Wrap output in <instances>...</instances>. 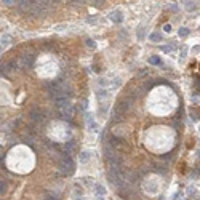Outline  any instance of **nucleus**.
I'll use <instances>...</instances> for the list:
<instances>
[{
	"instance_id": "obj_18",
	"label": "nucleus",
	"mask_w": 200,
	"mask_h": 200,
	"mask_svg": "<svg viewBox=\"0 0 200 200\" xmlns=\"http://www.w3.org/2000/svg\"><path fill=\"white\" fill-rule=\"evenodd\" d=\"M3 3H5V5H8V7H10V5L16 3V0H3Z\"/></svg>"
},
{
	"instance_id": "obj_20",
	"label": "nucleus",
	"mask_w": 200,
	"mask_h": 200,
	"mask_svg": "<svg viewBox=\"0 0 200 200\" xmlns=\"http://www.w3.org/2000/svg\"><path fill=\"white\" fill-rule=\"evenodd\" d=\"M138 37H139V39H142V37H144V29H139V31H138Z\"/></svg>"
},
{
	"instance_id": "obj_11",
	"label": "nucleus",
	"mask_w": 200,
	"mask_h": 200,
	"mask_svg": "<svg viewBox=\"0 0 200 200\" xmlns=\"http://www.w3.org/2000/svg\"><path fill=\"white\" fill-rule=\"evenodd\" d=\"M149 63L154 64V66H160L162 64V59L158 58V56H151V58H149Z\"/></svg>"
},
{
	"instance_id": "obj_2",
	"label": "nucleus",
	"mask_w": 200,
	"mask_h": 200,
	"mask_svg": "<svg viewBox=\"0 0 200 200\" xmlns=\"http://www.w3.org/2000/svg\"><path fill=\"white\" fill-rule=\"evenodd\" d=\"M48 93H50V96H51L55 101L63 99V98H67V96L64 94V88L59 87V85H51V87H50V90H48Z\"/></svg>"
},
{
	"instance_id": "obj_13",
	"label": "nucleus",
	"mask_w": 200,
	"mask_h": 200,
	"mask_svg": "<svg viewBox=\"0 0 200 200\" xmlns=\"http://www.w3.org/2000/svg\"><path fill=\"white\" fill-rule=\"evenodd\" d=\"M88 158H91V152H87V151H85V152H82V154H80V160H82V162H87Z\"/></svg>"
},
{
	"instance_id": "obj_1",
	"label": "nucleus",
	"mask_w": 200,
	"mask_h": 200,
	"mask_svg": "<svg viewBox=\"0 0 200 200\" xmlns=\"http://www.w3.org/2000/svg\"><path fill=\"white\" fill-rule=\"evenodd\" d=\"M59 170L64 174H71L74 171V162H72L71 155H63L59 160Z\"/></svg>"
},
{
	"instance_id": "obj_23",
	"label": "nucleus",
	"mask_w": 200,
	"mask_h": 200,
	"mask_svg": "<svg viewBox=\"0 0 200 200\" xmlns=\"http://www.w3.org/2000/svg\"><path fill=\"white\" fill-rule=\"evenodd\" d=\"M163 29H165V31H167V32H170V31H171V26H168V24H167V26H165V27H163Z\"/></svg>"
},
{
	"instance_id": "obj_15",
	"label": "nucleus",
	"mask_w": 200,
	"mask_h": 200,
	"mask_svg": "<svg viewBox=\"0 0 200 200\" xmlns=\"http://www.w3.org/2000/svg\"><path fill=\"white\" fill-rule=\"evenodd\" d=\"M10 42H11V37L10 35H3V37H2V45H8Z\"/></svg>"
},
{
	"instance_id": "obj_12",
	"label": "nucleus",
	"mask_w": 200,
	"mask_h": 200,
	"mask_svg": "<svg viewBox=\"0 0 200 200\" xmlns=\"http://www.w3.org/2000/svg\"><path fill=\"white\" fill-rule=\"evenodd\" d=\"M178 35H179V37H187V35H189V29H187V27H179Z\"/></svg>"
},
{
	"instance_id": "obj_22",
	"label": "nucleus",
	"mask_w": 200,
	"mask_h": 200,
	"mask_svg": "<svg viewBox=\"0 0 200 200\" xmlns=\"http://www.w3.org/2000/svg\"><path fill=\"white\" fill-rule=\"evenodd\" d=\"M184 58H186V48H184L183 53H181V59H184Z\"/></svg>"
},
{
	"instance_id": "obj_14",
	"label": "nucleus",
	"mask_w": 200,
	"mask_h": 200,
	"mask_svg": "<svg viewBox=\"0 0 200 200\" xmlns=\"http://www.w3.org/2000/svg\"><path fill=\"white\" fill-rule=\"evenodd\" d=\"M96 194H98V195H104V194H106V189H104L101 184H98V186H96Z\"/></svg>"
},
{
	"instance_id": "obj_8",
	"label": "nucleus",
	"mask_w": 200,
	"mask_h": 200,
	"mask_svg": "<svg viewBox=\"0 0 200 200\" xmlns=\"http://www.w3.org/2000/svg\"><path fill=\"white\" fill-rule=\"evenodd\" d=\"M184 7H186L187 11H195L197 10V3L194 2V0H183Z\"/></svg>"
},
{
	"instance_id": "obj_10",
	"label": "nucleus",
	"mask_w": 200,
	"mask_h": 200,
	"mask_svg": "<svg viewBox=\"0 0 200 200\" xmlns=\"http://www.w3.org/2000/svg\"><path fill=\"white\" fill-rule=\"evenodd\" d=\"M162 39H163V37H162V34L160 32H152L151 35H149V40H151V42H162Z\"/></svg>"
},
{
	"instance_id": "obj_6",
	"label": "nucleus",
	"mask_w": 200,
	"mask_h": 200,
	"mask_svg": "<svg viewBox=\"0 0 200 200\" xmlns=\"http://www.w3.org/2000/svg\"><path fill=\"white\" fill-rule=\"evenodd\" d=\"M15 67V63L13 61H10V63H3V64H0V72L3 75H8L10 74V71Z\"/></svg>"
},
{
	"instance_id": "obj_7",
	"label": "nucleus",
	"mask_w": 200,
	"mask_h": 200,
	"mask_svg": "<svg viewBox=\"0 0 200 200\" xmlns=\"http://www.w3.org/2000/svg\"><path fill=\"white\" fill-rule=\"evenodd\" d=\"M23 61H24V64H26L27 67H32V66H34V61H35V58H34V55L27 53V55L23 56Z\"/></svg>"
},
{
	"instance_id": "obj_25",
	"label": "nucleus",
	"mask_w": 200,
	"mask_h": 200,
	"mask_svg": "<svg viewBox=\"0 0 200 200\" xmlns=\"http://www.w3.org/2000/svg\"><path fill=\"white\" fill-rule=\"evenodd\" d=\"M199 155H200V151H199Z\"/></svg>"
},
{
	"instance_id": "obj_4",
	"label": "nucleus",
	"mask_w": 200,
	"mask_h": 200,
	"mask_svg": "<svg viewBox=\"0 0 200 200\" xmlns=\"http://www.w3.org/2000/svg\"><path fill=\"white\" fill-rule=\"evenodd\" d=\"M109 146L114 149H120V147H126L125 142H123V139L120 138H115V136H110L109 138Z\"/></svg>"
},
{
	"instance_id": "obj_21",
	"label": "nucleus",
	"mask_w": 200,
	"mask_h": 200,
	"mask_svg": "<svg viewBox=\"0 0 200 200\" xmlns=\"http://www.w3.org/2000/svg\"><path fill=\"white\" fill-rule=\"evenodd\" d=\"M91 2H93L94 5H101V3L104 2V0H91Z\"/></svg>"
},
{
	"instance_id": "obj_19",
	"label": "nucleus",
	"mask_w": 200,
	"mask_h": 200,
	"mask_svg": "<svg viewBox=\"0 0 200 200\" xmlns=\"http://www.w3.org/2000/svg\"><path fill=\"white\" fill-rule=\"evenodd\" d=\"M87 45H88V47H91V48H94V47H96V45H94V42H93V40H90V39L87 40Z\"/></svg>"
},
{
	"instance_id": "obj_3",
	"label": "nucleus",
	"mask_w": 200,
	"mask_h": 200,
	"mask_svg": "<svg viewBox=\"0 0 200 200\" xmlns=\"http://www.w3.org/2000/svg\"><path fill=\"white\" fill-rule=\"evenodd\" d=\"M31 119L34 120L35 123H42L43 120H45V114H43V110L42 109H32L31 110Z\"/></svg>"
},
{
	"instance_id": "obj_24",
	"label": "nucleus",
	"mask_w": 200,
	"mask_h": 200,
	"mask_svg": "<svg viewBox=\"0 0 200 200\" xmlns=\"http://www.w3.org/2000/svg\"><path fill=\"white\" fill-rule=\"evenodd\" d=\"M47 200H56V199H53V197H48V199H47Z\"/></svg>"
},
{
	"instance_id": "obj_17",
	"label": "nucleus",
	"mask_w": 200,
	"mask_h": 200,
	"mask_svg": "<svg viewBox=\"0 0 200 200\" xmlns=\"http://www.w3.org/2000/svg\"><path fill=\"white\" fill-rule=\"evenodd\" d=\"M5 189H7L5 183H3V181H0V194H2V192H5Z\"/></svg>"
},
{
	"instance_id": "obj_9",
	"label": "nucleus",
	"mask_w": 200,
	"mask_h": 200,
	"mask_svg": "<svg viewBox=\"0 0 200 200\" xmlns=\"http://www.w3.org/2000/svg\"><path fill=\"white\" fill-rule=\"evenodd\" d=\"M64 149H66V152H64V154H71V152H74L75 151V144H74V141H67V142H66V144H64Z\"/></svg>"
},
{
	"instance_id": "obj_5",
	"label": "nucleus",
	"mask_w": 200,
	"mask_h": 200,
	"mask_svg": "<svg viewBox=\"0 0 200 200\" xmlns=\"http://www.w3.org/2000/svg\"><path fill=\"white\" fill-rule=\"evenodd\" d=\"M109 18H110V21L112 23H117V24H120L123 21V13L120 10H115V11H112V13L109 15Z\"/></svg>"
},
{
	"instance_id": "obj_16",
	"label": "nucleus",
	"mask_w": 200,
	"mask_h": 200,
	"mask_svg": "<svg viewBox=\"0 0 200 200\" xmlns=\"http://www.w3.org/2000/svg\"><path fill=\"white\" fill-rule=\"evenodd\" d=\"M173 48H174L173 45H163V48H162V50H163V51H167V53H168V51H171V50H173Z\"/></svg>"
}]
</instances>
